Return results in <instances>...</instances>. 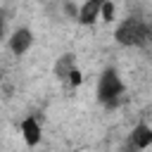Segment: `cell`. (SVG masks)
Wrapping results in <instances>:
<instances>
[{
	"mask_svg": "<svg viewBox=\"0 0 152 152\" xmlns=\"http://www.w3.org/2000/svg\"><path fill=\"white\" fill-rule=\"evenodd\" d=\"M116 43L121 45H128V48H140V45H147L150 40V26L142 21V19H126L116 26V33H114Z\"/></svg>",
	"mask_w": 152,
	"mask_h": 152,
	"instance_id": "cell-1",
	"label": "cell"
},
{
	"mask_svg": "<svg viewBox=\"0 0 152 152\" xmlns=\"http://www.w3.org/2000/svg\"><path fill=\"white\" fill-rule=\"evenodd\" d=\"M124 95V83L114 69H104L100 81H97V100L107 107H114L119 97Z\"/></svg>",
	"mask_w": 152,
	"mask_h": 152,
	"instance_id": "cell-2",
	"label": "cell"
},
{
	"mask_svg": "<svg viewBox=\"0 0 152 152\" xmlns=\"http://www.w3.org/2000/svg\"><path fill=\"white\" fill-rule=\"evenodd\" d=\"M131 142H133V147H135V150H147V147L152 145V128H150L145 121H140V124L133 128Z\"/></svg>",
	"mask_w": 152,
	"mask_h": 152,
	"instance_id": "cell-6",
	"label": "cell"
},
{
	"mask_svg": "<svg viewBox=\"0 0 152 152\" xmlns=\"http://www.w3.org/2000/svg\"><path fill=\"white\" fill-rule=\"evenodd\" d=\"M2 31H5V19H2V14H0V38H2Z\"/></svg>",
	"mask_w": 152,
	"mask_h": 152,
	"instance_id": "cell-10",
	"label": "cell"
},
{
	"mask_svg": "<svg viewBox=\"0 0 152 152\" xmlns=\"http://www.w3.org/2000/svg\"><path fill=\"white\" fill-rule=\"evenodd\" d=\"M19 131H21V138L28 147H36L43 138V126L38 121V116H26L21 124H19Z\"/></svg>",
	"mask_w": 152,
	"mask_h": 152,
	"instance_id": "cell-4",
	"label": "cell"
},
{
	"mask_svg": "<svg viewBox=\"0 0 152 152\" xmlns=\"http://www.w3.org/2000/svg\"><path fill=\"white\" fill-rule=\"evenodd\" d=\"M114 17H116V7H114V2L112 0H102V7H100V19L102 21H114Z\"/></svg>",
	"mask_w": 152,
	"mask_h": 152,
	"instance_id": "cell-8",
	"label": "cell"
},
{
	"mask_svg": "<svg viewBox=\"0 0 152 152\" xmlns=\"http://www.w3.org/2000/svg\"><path fill=\"white\" fill-rule=\"evenodd\" d=\"M31 45H33V33H31L26 26L17 28V31L10 36V52H12L14 57H21V55H26Z\"/></svg>",
	"mask_w": 152,
	"mask_h": 152,
	"instance_id": "cell-3",
	"label": "cell"
},
{
	"mask_svg": "<svg viewBox=\"0 0 152 152\" xmlns=\"http://www.w3.org/2000/svg\"><path fill=\"white\" fill-rule=\"evenodd\" d=\"M100 7H102V0H86V2L76 10V19H78V24H83V26H93V24L100 19Z\"/></svg>",
	"mask_w": 152,
	"mask_h": 152,
	"instance_id": "cell-5",
	"label": "cell"
},
{
	"mask_svg": "<svg viewBox=\"0 0 152 152\" xmlns=\"http://www.w3.org/2000/svg\"><path fill=\"white\" fill-rule=\"evenodd\" d=\"M76 69V59L71 57V55H62V57H57V62H55V76L59 78V81H66L69 78V74Z\"/></svg>",
	"mask_w": 152,
	"mask_h": 152,
	"instance_id": "cell-7",
	"label": "cell"
},
{
	"mask_svg": "<svg viewBox=\"0 0 152 152\" xmlns=\"http://www.w3.org/2000/svg\"><path fill=\"white\" fill-rule=\"evenodd\" d=\"M81 81H83V74H81V71H78V66H76V69H74V71L69 74V78H66V83L76 88V86H81Z\"/></svg>",
	"mask_w": 152,
	"mask_h": 152,
	"instance_id": "cell-9",
	"label": "cell"
}]
</instances>
